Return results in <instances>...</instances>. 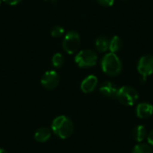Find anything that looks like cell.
<instances>
[{
  "label": "cell",
  "instance_id": "6da1fadb",
  "mask_svg": "<svg viewBox=\"0 0 153 153\" xmlns=\"http://www.w3.org/2000/svg\"><path fill=\"white\" fill-rule=\"evenodd\" d=\"M102 71L109 76H117L122 72V63L115 53H108L101 60Z\"/></svg>",
  "mask_w": 153,
  "mask_h": 153
},
{
  "label": "cell",
  "instance_id": "7a4b0ae2",
  "mask_svg": "<svg viewBox=\"0 0 153 153\" xmlns=\"http://www.w3.org/2000/svg\"><path fill=\"white\" fill-rule=\"evenodd\" d=\"M52 131L59 138L66 139L70 137L74 132L73 122L65 116H59L56 117L52 123Z\"/></svg>",
  "mask_w": 153,
  "mask_h": 153
},
{
  "label": "cell",
  "instance_id": "3957f363",
  "mask_svg": "<svg viewBox=\"0 0 153 153\" xmlns=\"http://www.w3.org/2000/svg\"><path fill=\"white\" fill-rule=\"evenodd\" d=\"M75 63L82 68L94 66L98 61V55L94 50L83 49L80 51L75 56Z\"/></svg>",
  "mask_w": 153,
  "mask_h": 153
},
{
  "label": "cell",
  "instance_id": "277c9868",
  "mask_svg": "<svg viewBox=\"0 0 153 153\" xmlns=\"http://www.w3.org/2000/svg\"><path fill=\"white\" fill-rule=\"evenodd\" d=\"M137 91L130 86H123L118 89L117 99L126 106H133L138 100Z\"/></svg>",
  "mask_w": 153,
  "mask_h": 153
},
{
  "label": "cell",
  "instance_id": "5b68a950",
  "mask_svg": "<svg viewBox=\"0 0 153 153\" xmlns=\"http://www.w3.org/2000/svg\"><path fill=\"white\" fill-rule=\"evenodd\" d=\"M81 45V38L78 32L74 30L68 31L63 40V48L67 54H74L78 51Z\"/></svg>",
  "mask_w": 153,
  "mask_h": 153
},
{
  "label": "cell",
  "instance_id": "8992f818",
  "mask_svg": "<svg viewBox=\"0 0 153 153\" xmlns=\"http://www.w3.org/2000/svg\"><path fill=\"white\" fill-rule=\"evenodd\" d=\"M137 70L145 81L147 76L153 74V56L145 55L142 56L137 65Z\"/></svg>",
  "mask_w": 153,
  "mask_h": 153
},
{
  "label": "cell",
  "instance_id": "52a82bcc",
  "mask_svg": "<svg viewBox=\"0 0 153 153\" xmlns=\"http://www.w3.org/2000/svg\"><path fill=\"white\" fill-rule=\"evenodd\" d=\"M59 81H60V78L56 72L48 71L43 74L40 82L44 88L48 90H53L58 85Z\"/></svg>",
  "mask_w": 153,
  "mask_h": 153
},
{
  "label": "cell",
  "instance_id": "ba28073f",
  "mask_svg": "<svg viewBox=\"0 0 153 153\" xmlns=\"http://www.w3.org/2000/svg\"><path fill=\"white\" fill-rule=\"evenodd\" d=\"M117 91H118V89L111 82H103L101 84L100 88V92L103 96H105L107 98H109V99L117 98Z\"/></svg>",
  "mask_w": 153,
  "mask_h": 153
},
{
  "label": "cell",
  "instance_id": "9c48e42d",
  "mask_svg": "<svg viewBox=\"0 0 153 153\" xmlns=\"http://www.w3.org/2000/svg\"><path fill=\"white\" fill-rule=\"evenodd\" d=\"M98 85V78L95 75L87 76L81 84V89L84 93L92 92Z\"/></svg>",
  "mask_w": 153,
  "mask_h": 153
},
{
  "label": "cell",
  "instance_id": "30bf717a",
  "mask_svg": "<svg viewBox=\"0 0 153 153\" xmlns=\"http://www.w3.org/2000/svg\"><path fill=\"white\" fill-rule=\"evenodd\" d=\"M153 114V106L149 103H140L136 108V115L140 118H148Z\"/></svg>",
  "mask_w": 153,
  "mask_h": 153
},
{
  "label": "cell",
  "instance_id": "8fae6325",
  "mask_svg": "<svg viewBox=\"0 0 153 153\" xmlns=\"http://www.w3.org/2000/svg\"><path fill=\"white\" fill-rule=\"evenodd\" d=\"M51 136V132L48 128L47 127H40L39 128L35 134H34V138L37 142L39 143H45L47 142Z\"/></svg>",
  "mask_w": 153,
  "mask_h": 153
},
{
  "label": "cell",
  "instance_id": "7c38bea8",
  "mask_svg": "<svg viewBox=\"0 0 153 153\" xmlns=\"http://www.w3.org/2000/svg\"><path fill=\"white\" fill-rule=\"evenodd\" d=\"M95 46L98 51L100 52H106L109 48V40L107 37L100 36L95 41Z\"/></svg>",
  "mask_w": 153,
  "mask_h": 153
},
{
  "label": "cell",
  "instance_id": "4fadbf2b",
  "mask_svg": "<svg viewBox=\"0 0 153 153\" xmlns=\"http://www.w3.org/2000/svg\"><path fill=\"white\" fill-rule=\"evenodd\" d=\"M146 136H147V132L144 126H137L136 127H134L133 131V137L136 142H139V143L143 142Z\"/></svg>",
  "mask_w": 153,
  "mask_h": 153
},
{
  "label": "cell",
  "instance_id": "5bb4252c",
  "mask_svg": "<svg viewBox=\"0 0 153 153\" xmlns=\"http://www.w3.org/2000/svg\"><path fill=\"white\" fill-rule=\"evenodd\" d=\"M123 47V41L118 36H114L111 40H109V50L111 53H116L119 51Z\"/></svg>",
  "mask_w": 153,
  "mask_h": 153
},
{
  "label": "cell",
  "instance_id": "9a60e30c",
  "mask_svg": "<svg viewBox=\"0 0 153 153\" xmlns=\"http://www.w3.org/2000/svg\"><path fill=\"white\" fill-rule=\"evenodd\" d=\"M132 153H153V151L149 145L145 143H139L134 146Z\"/></svg>",
  "mask_w": 153,
  "mask_h": 153
},
{
  "label": "cell",
  "instance_id": "2e32d148",
  "mask_svg": "<svg viewBox=\"0 0 153 153\" xmlns=\"http://www.w3.org/2000/svg\"><path fill=\"white\" fill-rule=\"evenodd\" d=\"M64 56L60 53H56L52 57V64L56 68H60L64 65Z\"/></svg>",
  "mask_w": 153,
  "mask_h": 153
},
{
  "label": "cell",
  "instance_id": "e0dca14e",
  "mask_svg": "<svg viewBox=\"0 0 153 153\" xmlns=\"http://www.w3.org/2000/svg\"><path fill=\"white\" fill-rule=\"evenodd\" d=\"M65 32V30L62 26H54L51 30V36L54 38H60Z\"/></svg>",
  "mask_w": 153,
  "mask_h": 153
},
{
  "label": "cell",
  "instance_id": "ac0fdd59",
  "mask_svg": "<svg viewBox=\"0 0 153 153\" xmlns=\"http://www.w3.org/2000/svg\"><path fill=\"white\" fill-rule=\"evenodd\" d=\"M103 6H111L113 5L115 0H97Z\"/></svg>",
  "mask_w": 153,
  "mask_h": 153
},
{
  "label": "cell",
  "instance_id": "d6986e66",
  "mask_svg": "<svg viewBox=\"0 0 153 153\" xmlns=\"http://www.w3.org/2000/svg\"><path fill=\"white\" fill-rule=\"evenodd\" d=\"M3 1L10 5H15V4H18L22 0H3Z\"/></svg>",
  "mask_w": 153,
  "mask_h": 153
},
{
  "label": "cell",
  "instance_id": "ffe728a7",
  "mask_svg": "<svg viewBox=\"0 0 153 153\" xmlns=\"http://www.w3.org/2000/svg\"><path fill=\"white\" fill-rule=\"evenodd\" d=\"M147 139H148V143L153 146V130L152 132H150V134L147 136Z\"/></svg>",
  "mask_w": 153,
  "mask_h": 153
},
{
  "label": "cell",
  "instance_id": "44dd1931",
  "mask_svg": "<svg viewBox=\"0 0 153 153\" xmlns=\"http://www.w3.org/2000/svg\"><path fill=\"white\" fill-rule=\"evenodd\" d=\"M0 153H8L5 150H4V149H0Z\"/></svg>",
  "mask_w": 153,
  "mask_h": 153
},
{
  "label": "cell",
  "instance_id": "7402d4cb",
  "mask_svg": "<svg viewBox=\"0 0 153 153\" xmlns=\"http://www.w3.org/2000/svg\"><path fill=\"white\" fill-rule=\"evenodd\" d=\"M0 4H1V1H0Z\"/></svg>",
  "mask_w": 153,
  "mask_h": 153
}]
</instances>
